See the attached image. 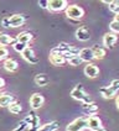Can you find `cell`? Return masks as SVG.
<instances>
[{"instance_id":"obj_24","label":"cell","mask_w":119,"mask_h":131,"mask_svg":"<svg viewBox=\"0 0 119 131\" xmlns=\"http://www.w3.org/2000/svg\"><path fill=\"white\" fill-rule=\"evenodd\" d=\"M35 83H36L38 87H45L50 83V79L46 74H37L35 77Z\"/></svg>"},{"instance_id":"obj_20","label":"cell","mask_w":119,"mask_h":131,"mask_svg":"<svg viewBox=\"0 0 119 131\" xmlns=\"http://www.w3.org/2000/svg\"><path fill=\"white\" fill-rule=\"evenodd\" d=\"M91 48H92V51H93V54H94L96 59L104 58V56H105V48H104L103 46H99V45H93Z\"/></svg>"},{"instance_id":"obj_32","label":"cell","mask_w":119,"mask_h":131,"mask_svg":"<svg viewBox=\"0 0 119 131\" xmlns=\"http://www.w3.org/2000/svg\"><path fill=\"white\" fill-rule=\"evenodd\" d=\"M6 56H7V48L6 47L0 46V61H3L4 58H6Z\"/></svg>"},{"instance_id":"obj_22","label":"cell","mask_w":119,"mask_h":131,"mask_svg":"<svg viewBox=\"0 0 119 131\" xmlns=\"http://www.w3.org/2000/svg\"><path fill=\"white\" fill-rule=\"evenodd\" d=\"M4 68L6 69L7 72H15V71H17V68H19V63L13 58L5 59V62H4Z\"/></svg>"},{"instance_id":"obj_18","label":"cell","mask_w":119,"mask_h":131,"mask_svg":"<svg viewBox=\"0 0 119 131\" xmlns=\"http://www.w3.org/2000/svg\"><path fill=\"white\" fill-rule=\"evenodd\" d=\"M16 43V38H13L10 35L7 34H1L0 32V46L5 47V46H9V45H14Z\"/></svg>"},{"instance_id":"obj_4","label":"cell","mask_w":119,"mask_h":131,"mask_svg":"<svg viewBox=\"0 0 119 131\" xmlns=\"http://www.w3.org/2000/svg\"><path fill=\"white\" fill-rule=\"evenodd\" d=\"M26 121V124L29 125V131H38L40 130V117L37 116V114L35 113V110L29 111V114L26 115V117L24 119Z\"/></svg>"},{"instance_id":"obj_37","label":"cell","mask_w":119,"mask_h":131,"mask_svg":"<svg viewBox=\"0 0 119 131\" xmlns=\"http://www.w3.org/2000/svg\"><path fill=\"white\" fill-rule=\"evenodd\" d=\"M115 102H117V108L119 109V95L117 96V100H115Z\"/></svg>"},{"instance_id":"obj_15","label":"cell","mask_w":119,"mask_h":131,"mask_svg":"<svg viewBox=\"0 0 119 131\" xmlns=\"http://www.w3.org/2000/svg\"><path fill=\"white\" fill-rule=\"evenodd\" d=\"M82 110L86 115L93 116L94 114L98 113V105L96 103H91V104H82Z\"/></svg>"},{"instance_id":"obj_23","label":"cell","mask_w":119,"mask_h":131,"mask_svg":"<svg viewBox=\"0 0 119 131\" xmlns=\"http://www.w3.org/2000/svg\"><path fill=\"white\" fill-rule=\"evenodd\" d=\"M58 127H60L58 121H51V123H47L45 125H41L38 131H57Z\"/></svg>"},{"instance_id":"obj_21","label":"cell","mask_w":119,"mask_h":131,"mask_svg":"<svg viewBox=\"0 0 119 131\" xmlns=\"http://www.w3.org/2000/svg\"><path fill=\"white\" fill-rule=\"evenodd\" d=\"M99 93H101V95L103 96L104 99H112V98L115 96V93H117V92H114V90L112 89L111 85H108V87L101 88V89H99Z\"/></svg>"},{"instance_id":"obj_12","label":"cell","mask_w":119,"mask_h":131,"mask_svg":"<svg viewBox=\"0 0 119 131\" xmlns=\"http://www.w3.org/2000/svg\"><path fill=\"white\" fill-rule=\"evenodd\" d=\"M84 74L88 78H96L99 74V68L96 64H93V63H88L84 67Z\"/></svg>"},{"instance_id":"obj_9","label":"cell","mask_w":119,"mask_h":131,"mask_svg":"<svg viewBox=\"0 0 119 131\" xmlns=\"http://www.w3.org/2000/svg\"><path fill=\"white\" fill-rule=\"evenodd\" d=\"M21 54H22V58L25 59L26 62H29L30 64H37L38 63V57L35 54V51L31 47H27Z\"/></svg>"},{"instance_id":"obj_11","label":"cell","mask_w":119,"mask_h":131,"mask_svg":"<svg viewBox=\"0 0 119 131\" xmlns=\"http://www.w3.org/2000/svg\"><path fill=\"white\" fill-rule=\"evenodd\" d=\"M10 19V26L11 27H19V26H22L25 24V16L21 14H15V15H11L9 16Z\"/></svg>"},{"instance_id":"obj_27","label":"cell","mask_w":119,"mask_h":131,"mask_svg":"<svg viewBox=\"0 0 119 131\" xmlns=\"http://www.w3.org/2000/svg\"><path fill=\"white\" fill-rule=\"evenodd\" d=\"M109 10L115 15H119V1H113L112 0V3L109 4Z\"/></svg>"},{"instance_id":"obj_8","label":"cell","mask_w":119,"mask_h":131,"mask_svg":"<svg viewBox=\"0 0 119 131\" xmlns=\"http://www.w3.org/2000/svg\"><path fill=\"white\" fill-rule=\"evenodd\" d=\"M44 103H45V98L44 95L40 94V93H34L31 95V98H30V105H31L32 110L40 109L44 105Z\"/></svg>"},{"instance_id":"obj_1","label":"cell","mask_w":119,"mask_h":131,"mask_svg":"<svg viewBox=\"0 0 119 131\" xmlns=\"http://www.w3.org/2000/svg\"><path fill=\"white\" fill-rule=\"evenodd\" d=\"M55 48H56L60 53H62V54L65 56L66 61L71 59L72 57L80 56V50H78V48H76V47L72 46V45L67 43V42H60L58 46H57V47H55Z\"/></svg>"},{"instance_id":"obj_30","label":"cell","mask_w":119,"mask_h":131,"mask_svg":"<svg viewBox=\"0 0 119 131\" xmlns=\"http://www.w3.org/2000/svg\"><path fill=\"white\" fill-rule=\"evenodd\" d=\"M27 127H29V125L26 124V121H25V120H22V121H20V124L17 125L13 131H25Z\"/></svg>"},{"instance_id":"obj_7","label":"cell","mask_w":119,"mask_h":131,"mask_svg":"<svg viewBox=\"0 0 119 131\" xmlns=\"http://www.w3.org/2000/svg\"><path fill=\"white\" fill-rule=\"evenodd\" d=\"M68 7L66 0H50L48 1V10L53 13H58L62 10H66Z\"/></svg>"},{"instance_id":"obj_19","label":"cell","mask_w":119,"mask_h":131,"mask_svg":"<svg viewBox=\"0 0 119 131\" xmlns=\"http://www.w3.org/2000/svg\"><path fill=\"white\" fill-rule=\"evenodd\" d=\"M32 38H34V36H32L31 32H29V31H24V32H20V34L17 35L16 41H17V42H22V43L29 45L30 42L32 41Z\"/></svg>"},{"instance_id":"obj_25","label":"cell","mask_w":119,"mask_h":131,"mask_svg":"<svg viewBox=\"0 0 119 131\" xmlns=\"http://www.w3.org/2000/svg\"><path fill=\"white\" fill-rule=\"evenodd\" d=\"M9 111L11 113V114H14V115H17V114H20L22 111V106H21V104L19 102H13L10 105H9Z\"/></svg>"},{"instance_id":"obj_29","label":"cell","mask_w":119,"mask_h":131,"mask_svg":"<svg viewBox=\"0 0 119 131\" xmlns=\"http://www.w3.org/2000/svg\"><path fill=\"white\" fill-rule=\"evenodd\" d=\"M109 29H111V31L113 32V34H119V22H117V21H113L109 24Z\"/></svg>"},{"instance_id":"obj_5","label":"cell","mask_w":119,"mask_h":131,"mask_svg":"<svg viewBox=\"0 0 119 131\" xmlns=\"http://www.w3.org/2000/svg\"><path fill=\"white\" fill-rule=\"evenodd\" d=\"M84 15V10L78 5H70L66 9V16L72 20H81Z\"/></svg>"},{"instance_id":"obj_28","label":"cell","mask_w":119,"mask_h":131,"mask_svg":"<svg viewBox=\"0 0 119 131\" xmlns=\"http://www.w3.org/2000/svg\"><path fill=\"white\" fill-rule=\"evenodd\" d=\"M67 62H68L71 66H74V67H76V66L82 64V62H83V61H82V58L80 57V56H76V57H72L71 59H68Z\"/></svg>"},{"instance_id":"obj_35","label":"cell","mask_w":119,"mask_h":131,"mask_svg":"<svg viewBox=\"0 0 119 131\" xmlns=\"http://www.w3.org/2000/svg\"><path fill=\"white\" fill-rule=\"evenodd\" d=\"M4 85H5V82H4V79H3V78H0V89H3V88H4Z\"/></svg>"},{"instance_id":"obj_36","label":"cell","mask_w":119,"mask_h":131,"mask_svg":"<svg viewBox=\"0 0 119 131\" xmlns=\"http://www.w3.org/2000/svg\"><path fill=\"white\" fill-rule=\"evenodd\" d=\"M114 21L119 22V15H115V16H114Z\"/></svg>"},{"instance_id":"obj_17","label":"cell","mask_w":119,"mask_h":131,"mask_svg":"<svg viewBox=\"0 0 119 131\" xmlns=\"http://www.w3.org/2000/svg\"><path fill=\"white\" fill-rule=\"evenodd\" d=\"M13 102H15V99L11 94H7V93H0V106H3V108L7 106V108H9V105H10Z\"/></svg>"},{"instance_id":"obj_31","label":"cell","mask_w":119,"mask_h":131,"mask_svg":"<svg viewBox=\"0 0 119 131\" xmlns=\"http://www.w3.org/2000/svg\"><path fill=\"white\" fill-rule=\"evenodd\" d=\"M109 85L112 87V89H113L114 92H118L119 90V79H113Z\"/></svg>"},{"instance_id":"obj_10","label":"cell","mask_w":119,"mask_h":131,"mask_svg":"<svg viewBox=\"0 0 119 131\" xmlns=\"http://www.w3.org/2000/svg\"><path fill=\"white\" fill-rule=\"evenodd\" d=\"M103 127L102 125V121L99 117H97L96 115L93 116H88V129L92 131H99Z\"/></svg>"},{"instance_id":"obj_6","label":"cell","mask_w":119,"mask_h":131,"mask_svg":"<svg viewBox=\"0 0 119 131\" xmlns=\"http://www.w3.org/2000/svg\"><path fill=\"white\" fill-rule=\"evenodd\" d=\"M50 62L53 66H63L67 61L62 53H60L56 48H52L50 52Z\"/></svg>"},{"instance_id":"obj_13","label":"cell","mask_w":119,"mask_h":131,"mask_svg":"<svg viewBox=\"0 0 119 131\" xmlns=\"http://www.w3.org/2000/svg\"><path fill=\"white\" fill-rule=\"evenodd\" d=\"M80 57L82 58L83 62H92L93 59H96L94 57V54H93V51H92V48H88V47H86V48H82L81 51H80Z\"/></svg>"},{"instance_id":"obj_33","label":"cell","mask_w":119,"mask_h":131,"mask_svg":"<svg viewBox=\"0 0 119 131\" xmlns=\"http://www.w3.org/2000/svg\"><path fill=\"white\" fill-rule=\"evenodd\" d=\"M1 25H3L4 27H11V26H10V19H9V16L4 17V19L1 20Z\"/></svg>"},{"instance_id":"obj_16","label":"cell","mask_w":119,"mask_h":131,"mask_svg":"<svg viewBox=\"0 0 119 131\" xmlns=\"http://www.w3.org/2000/svg\"><path fill=\"white\" fill-rule=\"evenodd\" d=\"M118 40V36L113 32H108L103 36V45L105 47H113Z\"/></svg>"},{"instance_id":"obj_14","label":"cell","mask_w":119,"mask_h":131,"mask_svg":"<svg viewBox=\"0 0 119 131\" xmlns=\"http://www.w3.org/2000/svg\"><path fill=\"white\" fill-rule=\"evenodd\" d=\"M76 37H77V40H80V41H88L89 38H91V34H89V30L86 27V26H82L80 29L76 31Z\"/></svg>"},{"instance_id":"obj_34","label":"cell","mask_w":119,"mask_h":131,"mask_svg":"<svg viewBox=\"0 0 119 131\" xmlns=\"http://www.w3.org/2000/svg\"><path fill=\"white\" fill-rule=\"evenodd\" d=\"M38 6L42 9H48V1L47 0H40L38 1Z\"/></svg>"},{"instance_id":"obj_3","label":"cell","mask_w":119,"mask_h":131,"mask_svg":"<svg viewBox=\"0 0 119 131\" xmlns=\"http://www.w3.org/2000/svg\"><path fill=\"white\" fill-rule=\"evenodd\" d=\"M88 129V117H77L67 125L66 131H84Z\"/></svg>"},{"instance_id":"obj_26","label":"cell","mask_w":119,"mask_h":131,"mask_svg":"<svg viewBox=\"0 0 119 131\" xmlns=\"http://www.w3.org/2000/svg\"><path fill=\"white\" fill-rule=\"evenodd\" d=\"M27 47H29L27 43H22V42H17V41H16V43L14 45V50L16 52H19V53H22Z\"/></svg>"},{"instance_id":"obj_2","label":"cell","mask_w":119,"mask_h":131,"mask_svg":"<svg viewBox=\"0 0 119 131\" xmlns=\"http://www.w3.org/2000/svg\"><path fill=\"white\" fill-rule=\"evenodd\" d=\"M71 96H72L73 99H76V100L81 102L82 104H91V103H93L92 98L84 92V88H83L82 84H77V85L72 89Z\"/></svg>"}]
</instances>
